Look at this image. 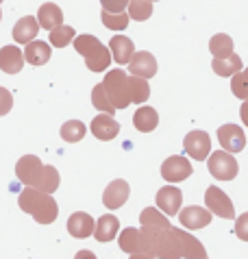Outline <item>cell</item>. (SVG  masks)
<instances>
[{
  "label": "cell",
  "instance_id": "1",
  "mask_svg": "<svg viewBox=\"0 0 248 259\" xmlns=\"http://www.w3.org/2000/svg\"><path fill=\"white\" fill-rule=\"evenodd\" d=\"M152 257H207V250L196 237L170 227L155 237Z\"/></svg>",
  "mask_w": 248,
  "mask_h": 259
},
{
  "label": "cell",
  "instance_id": "2",
  "mask_svg": "<svg viewBox=\"0 0 248 259\" xmlns=\"http://www.w3.org/2000/svg\"><path fill=\"white\" fill-rule=\"evenodd\" d=\"M18 205L22 211L31 213L39 225H53L57 220V215H59V205L53 198V194L31 188V185H26V190H22Z\"/></svg>",
  "mask_w": 248,
  "mask_h": 259
},
{
  "label": "cell",
  "instance_id": "3",
  "mask_svg": "<svg viewBox=\"0 0 248 259\" xmlns=\"http://www.w3.org/2000/svg\"><path fill=\"white\" fill-rule=\"evenodd\" d=\"M74 50L81 57H85V63L92 72H103L111 63V50L103 46V41L94 35H78L74 37Z\"/></svg>",
  "mask_w": 248,
  "mask_h": 259
},
{
  "label": "cell",
  "instance_id": "4",
  "mask_svg": "<svg viewBox=\"0 0 248 259\" xmlns=\"http://www.w3.org/2000/svg\"><path fill=\"white\" fill-rule=\"evenodd\" d=\"M103 85H105L109 98H111V103L115 105V109H127V107L131 105L129 76H127V72H124L122 68H115L111 72H107Z\"/></svg>",
  "mask_w": 248,
  "mask_h": 259
},
{
  "label": "cell",
  "instance_id": "5",
  "mask_svg": "<svg viewBox=\"0 0 248 259\" xmlns=\"http://www.w3.org/2000/svg\"><path fill=\"white\" fill-rule=\"evenodd\" d=\"M140 225H142V233L146 237V242H148V253L152 257V242H155V237L166 231V229H170V220L163 215L161 209H157V207H146L140 215Z\"/></svg>",
  "mask_w": 248,
  "mask_h": 259
},
{
  "label": "cell",
  "instance_id": "6",
  "mask_svg": "<svg viewBox=\"0 0 248 259\" xmlns=\"http://www.w3.org/2000/svg\"><path fill=\"white\" fill-rule=\"evenodd\" d=\"M44 175H46V165L39 161V157L35 155H24L20 157V161L16 163V177L20 183L31 185V188H37L44 181Z\"/></svg>",
  "mask_w": 248,
  "mask_h": 259
},
{
  "label": "cell",
  "instance_id": "7",
  "mask_svg": "<svg viewBox=\"0 0 248 259\" xmlns=\"http://www.w3.org/2000/svg\"><path fill=\"white\" fill-rule=\"evenodd\" d=\"M207 168L218 181H233L237 177V161L229 150H216L207 157Z\"/></svg>",
  "mask_w": 248,
  "mask_h": 259
},
{
  "label": "cell",
  "instance_id": "8",
  "mask_svg": "<svg viewBox=\"0 0 248 259\" xmlns=\"http://www.w3.org/2000/svg\"><path fill=\"white\" fill-rule=\"evenodd\" d=\"M205 205L209 207L211 213L218 215V218L231 220L233 215H235V207H233V200H231L220 188H216V185H209V188H207V192H205Z\"/></svg>",
  "mask_w": 248,
  "mask_h": 259
},
{
  "label": "cell",
  "instance_id": "9",
  "mask_svg": "<svg viewBox=\"0 0 248 259\" xmlns=\"http://www.w3.org/2000/svg\"><path fill=\"white\" fill-rule=\"evenodd\" d=\"M118 244H120V248L124 250V253H129V255L150 257V253H148V242H146L142 229H133V227L124 229V231L120 233Z\"/></svg>",
  "mask_w": 248,
  "mask_h": 259
},
{
  "label": "cell",
  "instance_id": "10",
  "mask_svg": "<svg viewBox=\"0 0 248 259\" xmlns=\"http://www.w3.org/2000/svg\"><path fill=\"white\" fill-rule=\"evenodd\" d=\"M185 153L196 161H205L211 155V140L205 131H189L183 140Z\"/></svg>",
  "mask_w": 248,
  "mask_h": 259
},
{
  "label": "cell",
  "instance_id": "11",
  "mask_svg": "<svg viewBox=\"0 0 248 259\" xmlns=\"http://www.w3.org/2000/svg\"><path fill=\"white\" fill-rule=\"evenodd\" d=\"M192 172H194L192 163H189L185 157H181V155L168 157V159L161 163V177L166 179V181H170V183L185 181V179H189Z\"/></svg>",
  "mask_w": 248,
  "mask_h": 259
},
{
  "label": "cell",
  "instance_id": "12",
  "mask_svg": "<svg viewBox=\"0 0 248 259\" xmlns=\"http://www.w3.org/2000/svg\"><path fill=\"white\" fill-rule=\"evenodd\" d=\"M218 142L222 144L224 150L229 153H239L246 146V135L242 131V126L237 124H224L218 128Z\"/></svg>",
  "mask_w": 248,
  "mask_h": 259
},
{
  "label": "cell",
  "instance_id": "13",
  "mask_svg": "<svg viewBox=\"0 0 248 259\" xmlns=\"http://www.w3.org/2000/svg\"><path fill=\"white\" fill-rule=\"evenodd\" d=\"M90 131L94 133V138H98V140H103V142H109V140L118 138V133H120V124L113 120L111 113L100 111L98 116L92 120Z\"/></svg>",
  "mask_w": 248,
  "mask_h": 259
},
{
  "label": "cell",
  "instance_id": "14",
  "mask_svg": "<svg viewBox=\"0 0 248 259\" xmlns=\"http://www.w3.org/2000/svg\"><path fill=\"white\" fill-rule=\"evenodd\" d=\"M129 194H131V188L124 179H115L107 185V190L103 194V203L107 209H120V207L129 200Z\"/></svg>",
  "mask_w": 248,
  "mask_h": 259
},
{
  "label": "cell",
  "instance_id": "15",
  "mask_svg": "<svg viewBox=\"0 0 248 259\" xmlns=\"http://www.w3.org/2000/svg\"><path fill=\"white\" fill-rule=\"evenodd\" d=\"M179 220L189 231H194V229H205L211 222V211L205 209V207L192 205V207H185V209L179 211Z\"/></svg>",
  "mask_w": 248,
  "mask_h": 259
},
{
  "label": "cell",
  "instance_id": "16",
  "mask_svg": "<svg viewBox=\"0 0 248 259\" xmlns=\"http://www.w3.org/2000/svg\"><path fill=\"white\" fill-rule=\"evenodd\" d=\"M65 227H68V233L72 237H76V240H85V237H90L94 233V227H96V222L90 213L85 211H76L72 213L68 222H65Z\"/></svg>",
  "mask_w": 248,
  "mask_h": 259
},
{
  "label": "cell",
  "instance_id": "17",
  "mask_svg": "<svg viewBox=\"0 0 248 259\" xmlns=\"http://www.w3.org/2000/svg\"><path fill=\"white\" fill-rule=\"evenodd\" d=\"M181 203H183V194H181L179 188H174V185H166V188L157 192V207L166 215H177Z\"/></svg>",
  "mask_w": 248,
  "mask_h": 259
},
{
  "label": "cell",
  "instance_id": "18",
  "mask_svg": "<svg viewBox=\"0 0 248 259\" xmlns=\"http://www.w3.org/2000/svg\"><path fill=\"white\" fill-rule=\"evenodd\" d=\"M24 50L18 46H3L0 48V70L5 74H18L24 68Z\"/></svg>",
  "mask_w": 248,
  "mask_h": 259
},
{
  "label": "cell",
  "instance_id": "19",
  "mask_svg": "<svg viewBox=\"0 0 248 259\" xmlns=\"http://www.w3.org/2000/svg\"><path fill=\"white\" fill-rule=\"evenodd\" d=\"M39 22L35 20L33 16H24V18H20L16 26H13V39H16V44H28V41H33L35 37H37V33H39Z\"/></svg>",
  "mask_w": 248,
  "mask_h": 259
},
{
  "label": "cell",
  "instance_id": "20",
  "mask_svg": "<svg viewBox=\"0 0 248 259\" xmlns=\"http://www.w3.org/2000/svg\"><path fill=\"white\" fill-rule=\"evenodd\" d=\"M129 70H131V74H135V76L150 78L157 74V59L150 53L142 50V53H135L133 59L129 61Z\"/></svg>",
  "mask_w": 248,
  "mask_h": 259
},
{
  "label": "cell",
  "instance_id": "21",
  "mask_svg": "<svg viewBox=\"0 0 248 259\" xmlns=\"http://www.w3.org/2000/svg\"><path fill=\"white\" fill-rule=\"evenodd\" d=\"M109 50H111V57L115 59L118 66H129V61L133 59V55H135L133 41H131L129 37H124V35H115V37H111V41H109Z\"/></svg>",
  "mask_w": 248,
  "mask_h": 259
},
{
  "label": "cell",
  "instance_id": "22",
  "mask_svg": "<svg viewBox=\"0 0 248 259\" xmlns=\"http://www.w3.org/2000/svg\"><path fill=\"white\" fill-rule=\"evenodd\" d=\"M120 231V220L115 218L113 213H107V215H100L96 227H94V237H96V242H111L115 235Z\"/></svg>",
  "mask_w": 248,
  "mask_h": 259
},
{
  "label": "cell",
  "instance_id": "23",
  "mask_svg": "<svg viewBox=\"0 0 248 259\" xmlns=\"http://www.w3.org/2000/svg\"><path fill=\"white\" fill-rule=\"evenodd\" d=\"M37 22L42 28H46V31H53V28L61 26L63 24V11L59 5L55 3H46L39 7L37 11Z\"/></svg>",
  "mask_w": 248,
  "mask_h": 259
},
{
  "label": "cell",
  "instance_id": "24",
  "mask_svg": "<svg viewBox=\"0 0 248 259\" xmlns=\"http://www.w3.org/2000/svg\"><path fill=\"white\" fill-rule=\"evenodd\" d=\"M50 53H53L50 44L33 39V41H28L24 48V59H26V63H31V66H44V63L50 61Z\"/></svg>",
  "mask_w": 248,
  "mask_h": 259
},
{
  "label": "cell",
  "instance_id": "25",
  "mask_svg": "<svg viewBox=\"0 0 248 259\" xmlns=\"http://www.w3.org/2000/svg\"><path fill=\"white\" fill-rule=\"evenodd\" d=\"M133 124H135L137 131L150 133V131H155L157 124H159V113L152 109V107L142 105L140 109L135 111V116H133Z\"/></svg>",
  "mask_w": 248,
  "mask_h": 259
},
{
  "label": "cell",
  "instance_id": "26",
  "mask_svg": "<svg viewBox=\"0 0 248 259\" xmlns=\"http://www.w3.org/2000/svg\"><path fill=\"white\" fill-rule=\"evenodd\" d=\"M211 68H214V72L218 76H233V74H237L239 70H244V63L235 53H233L229 57H214Z\"/></svg>",
  "mask_w": 248,
  "mask_h": 259
},
{
  "label": "cell",
  "instance_id": "27",
  "mask_svg": "<svg viewBox=\"0 0 248 259\" xmlns=\"http://www.w3.org/2000/svg\"><path fill=\"white\" fill-rule=\"evenodd\" d=\"M129 88H131V103L135 105H142L148 100L150 96V85H148V78L144 76H129Z\"/></svg>",
  "mask_w": 248,
  "mask_h": 259
},
{
  "label": "cell",
  "instance_id": "28",
  "mask_svg": "<svg viewBox=\"0 0 248 259\" xmlns=\"http://www.w3.org/2000/svg\"><path fill=\"white\" fill-rule=\"evenodd\" d=\"M100 20H103V24L109 28V31H124V28L129 26V20L131 16L124 11H100Z\"/></svg>",
  "mask_w": 248,
  "mask_h": 259
},
{
  "label": "cell",
  "instance_id": "29",
  "mask_svg": "<svg viewBox=\"0 0 248 259\" xmlns=\"http://www.w3.org/2000/svg\"><path fill=\"white\" fill-rule=\"evenodd\" d=\"M85 131L87 128H85V124L81 120H68L61 126V138L68 144H76V142H81L85 138Z\"/></svg>",
  "mask_w": 248,
  "mask_h": 259
},
{
  "label": "cell",
  "instance_id": "30",
  "mask_svg": "<svg viewBox=\"0 0 248 259\" xmlns=\"http://www.w3.org/2000/svg\"><path fill=\"white\" fill-rule=\"evenodd\" d=\"M74 33H76L74 28H72V26H65V24L53 28V31H48L50 46H55V48H63V46H68L70 41H74V37H76Z\"/></svg>",
  "mask_w": 248,
  "mask_h": 259
},
{
  "label": "cell",
  "instance_id": "31",
  "mask_svg": "<svg viewBox=\"0 0 248 259\" xmlns=\"http://www.w3.org/2000/svg\"><path fill=\"white\" fill-rule=\"evenodd\" d=\"M92 103H94V107H96L98 111H105V113H115V105L111 103V98H109V94H107V90H105V85L103 83H98L96 88L92 90Z\"/></svg>",
  "mask_w": 248,
  "mask_h": 259
},
{
  "label": "cell",
  "instance_id": "32",
  "mask_svg": "<svg viewBox=\"0 0 248 259\" xmlns=\"http://www.w3.org/2000/svg\"><path fill=\"white\" fill-rule=\"evenodd\" d=\"M209 50L214 57H229V55H233V39L227 33H218L211 37Z\"/></svg>",
  "mask_w": 248,
  "mask_h": 259
},
{
  "label": "cell",
  "instance_id": "33",
  "mask_svg": "<svg viewBox=\"0 0 248 259\" xmlns=\"http://www.w3.org/2000/svg\"><path fill=\"white\" fill-rule=\"evenodd\" d=\"M129 16L137 22H144L152 16V3L150 0H129Z\"/></svg>",
  "mask_w": 248,
  "mask_h": 259
},
{
  "label": "cell",
  "instance_id": "34",
  "mask_svg": "<svg viewBox=\"0 0 248 259\" xmlns=\"http://www.w3.org/2000/svg\"><path fill=\"white\" fill-rule=\"evenodd\" d=\"M231 92L242 100L248 98V68L239 70L237 74L231 76Z\"/></svg>",
  "mask_w": 248,
  "mask_h": 259
},
{
  "label": "cell",
  "instance_id": "35",
  "mask_svg": "<svg viewBox=\"0 0 248 259\" xmlns=\"http://www.w3.org/2000/svg\"><path fill=\"white\" fill-rule=\"evenodd\" d=\"M235 235L239 237V240L248 242V211L242 213V215H237V220H235Z\"/></svg>",
  "mask_w": 248,
  "mask_h": 259
},
{
  "label": "cell",
  "instance_id": "36",
  "mask_svg": "<svg viewBox=\"0 0 248 259\" xmlns=\"http://www.w3.org/2000/svg\"><path fill=\"white\" fill-rule=\"evenodd\" d=\"M11 107H13L11 92L5 90V88H0V116H7V113L11 111Z\"/></svg>",
  "mask_w": 248,
  "mask_h": 259
},
{
  "label": "cell",
  "instance_id": "37",
  "mask_svg": "<svg viewBox=\"0 0 248 259\" xmlns=\"http://www.w3.org/2000/svg\"><path fill=\"white\" fill-rule=\"evenodd\" d=\"M105 11H124L129 7V0H100Z\"/></svg>",
  "mask_w": 248,
  "mask_h": 259
},
{
  "label": "cell",
  "instance_id": "38",
  "mask_svg": "<svg viewBox=\"0 0 248 259\" xmlns=\"http://www.w3.org/2000/svg\"><path fill=\"white\" fill-rule=\"evenodd\" d=\"M0 20H3V11H0Z\"/></svg>",
  "mask_w": 248,
  "mask_h": 259
},
{
  "label": "cell",
  "instance_id": "39",
  "mask_svg": "<svg viewBox=\"0 0 248 259\" xmlns=\"http://www.w3.org/2000/svg\"><path fill=\"white\" fill-rule=\"evenodd\" d=\"M150 3H157V0H150Z\"/></svg>",
  "mask_w": 248,
  "mask_h": 259
},
{
  "label": "cell",
  "instance_id": "40",
  "mask_svg": "<svg viewBox=\"0 0 248 259\" xmlns=\"http://www.w3.org/2000/svg\"><path fill=\"white\" fill-rule=\"evenodd\" d=\"M0 3H3V0H0Z\"/></svg>",
  "mask_w": 248,
  "mask_h": 259
}]
</instances>
